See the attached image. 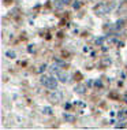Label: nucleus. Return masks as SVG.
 Here are the masks:
<instances>
[{
  "instance_id": "nucleus-1",
  "label": "nucleus",
  "mask_w": 127,
  "mask_h": 130,
  "mask_svg": "<svg viewBox=\"0 0 127 130\" xmlns=\"http://www.w3.org/2000/svg\"><path fill=\"white\" fill-rule=\"evenodd\" d=\"M41 84L48 89H56L58 88V78H53V77H48V75H42L41 77Z\"/></svg>"
},
{
  "instance_id": "nucleus-2",
  "label": "nucleus",
  "mask_w": 127,
  "mask_h": 130,
  "mask_svg": "<svg viewBox=\"0 0 127 130\" xmlns=\"http://www.w3.org/2000/svg\"><path fill=\"white\" fill-rule=\"evenodd\" d=\"M112 8H114V4H105V3H101V4H98L96 8H94V11H96L97 15H105V14H108Z\"/></svg>"
},
{
  "instance_id": "nucleus-3",
  "label": "nucleus",
  "mask_w": 127,
  "mask_h": 130,
  "mask_svg": "<svg viewBox=\"0 0 127 130\" xmlns=\"http://www.w3.org/2000/svg\"><path fill=\"white\" fill-rule=\"evenodd\" d=\"M48 99L51 100L52 103H59V101L62 100V93L59 92V90H55V92H52L51 94H49Z\"/></svg>"
},
{
  "instance_id": "nucleus-4",
  "label": "nucleus",
  "mask_w": 127,
  "mask_h": 130,
  "mask_svg": "<svg viewBox=\"0 0 127 130\" xmlns=\"http://www.w3.org/2000/svg\"><path fill=\"white\" fill-rule=\"evenodd\" d=\"M56 78L60 81V82L66 84L67 81H68V74H67L66 71H62V70H59V71L56 73Z\"/></svg>"
},
{
  "instance_id": "nucleus-5",
  "label": "nucleus",
  "mask_w": 127,
  "mask_h": 130,
  "mask_svg": "<svg viewBox=\"0 0 127 130\" xmlns=\"http://www.w3.org/2000/svg\"><path fill=\"white\" fill-rule=\"evenodd\" d=\"M74 90H75L77 93H79V94H85V93H86V85H83V84H78V85L74 88Z\"/></svg>"
},
{
  "instance_id": "nucleus-6",
  "label": "nucleus",
  "mask_w": 127,
  "mask_h": 130,
  "mask_svg": "<svg viewBox=\"0 0 127 130\" xmlns=\"http://www.w3.org/2000/svg\"><path fill=\"white\" fill-rule=\"evenodd\" d=\"M63 118H64V121L68 122V123H72V122L75 121V117H74V115L67 114V112H64V114H63Z\"/></svg>"
},
{
  "instance_id": "nucleus-7",
  "label": "nucleus",
  "mask_w": 127,
  "mask_h": 130,
  "mask_svg": "<svg viewBox=\"0 0 127 130\" xmlns=\"http://www.w3.org/2000/svg\"><path fill=\"white\" fill-rule=\"evenodd\" d=\"M53 6H55L56 10H62L63 6H66V4L63 3V0H55V2H53Z\"/></svg>"
},
{
  "instance_id": "nucleus-8",
  "label": "nucleus",
  "mask_w": 127,
  "mask_h": 130,
  "mask_svg": "<svg viewBox=\"0 0 127 130\" xmlns=\"http://www.w3.org/2000/svg\"><path fill=\"white\" fill-rule=\"evenodd\" d=\"M118 118L120 119V121H124V119H127V110H122V111L118 114Z\"/></svg>"
},
{
  "instance_id": "nucleus-9",
  "label": "nucleus",
  "mask_w": 127,
  "mask_h": 130,
  "mask_svg": "<svg viewBox=\"0 0 127 130\" xmlns=\"http://www.w3.org/2000/svg\"><path fill=\"white\" fill-rule=\"evenodd\" d=\"M6 56H7V58H10V59H15V58H16V54H15L14 51L8 50V51L6 52Z\"/></svg>"
},
{
  "instance_id": "nucleus-10",
  "label": "nucleus",
  "mask_w": 127,
  "mask_h": 130,
  "mask_svg": "<svg viewBox=\"0 0 127 130\" xmlns=\"http://www.w3.org/2000/svg\"><path fill=\"white\" fill-rule=\"evenodd\" d=\"M104 41H105V37H104V36H101V37H97V38H96V44H97V45H103V44H104Z\"/></svg>"
},
{
  "instance_id": "nucleus-11",
  "label": "nucleus",
  "mask_w": 127,
  "mask_h": 130,
  "mask_svg": "<svg viewBox=\"0 0 127 130\" xmlns=\"http://www.w3.org/2000/svg\"><path fill=\"white\" fill-rule=\"evenodd\" d=\"M42 112H44L45 115H51L53 111H52V108H51V107H44V108H42Z\"/></svg>"
},
{
  "instance_id": "nucleus-12",
  "label": "nucleus",
  "mask_w": 127,
  "mask_h": 130,
  "mask_svg": "<svg viewBox=\"0 0 127 130\" xmlns=\"http://www.w3.org/2000/svg\"><path fill=\"white\" fill-rule=\"evenodd\" d=\"M49 70H51L52 73H58V71H59V66L53 63V64H51V67H49Z\"/></svg>"
},
{
  "instance_id": "nucleus-13",
  "label": "nucleus",
  "mask_w": 127,
  "mask_h": 130,
  "mask_svg": "<svg viewBox=\"0 0 127 130\" xmlns=\"http://www.w3.org/2000/svg\"><path fill=\"white\" fill-rule=\"evenodd\" d=\"M123 25H124V19H119L118 22H116V26L115 27H116V29H120Z\"/></svg>"
},
{
  "instance_id": "nucleus-14",
  "label": "nucleus",
  "mask_w": 127,
  "mask_h": 130,
  "mask_svg": "<svg viewBox=\"0 0 127 130\" xmlns=\"http://www.w3.org/2000/svg\"><path fill=\"white\" fill-rule=\"evenodd\" d=\"M111 63H112V60H111L109 58H104V59H103V64L108 66V64H111Z\"/></svg>"
},
{
  "instance_id": "nucleus-15",
  "label": "nucleus",
  "mask_w": 127,
  "mask_h": 130,
  "mask_svg": "<svg viewBox=\"0 0 127 130\" xmlns=\"http://www.w3.org/2000/svg\"><path fill=\"white\" fill-rule=\"evenodd\" d=\"M79 7H81V3L79 2H72V8L74 10H78Z\"/></svg>"
},
{
  "instance_id": "nucleus-16",
  "label": "nucleus",
  "mask_w": 127,
  "mask_h": 130,
  "mask_svg": "<svg viewBox=\"0 0 127 130\" xmlns=\"http://www.w3.org/2000/svg\"><path fill=\"white\" fill-rule=\"evenodd\" d=\"M45 69H47V64H45V63H44V64H41V66H40V69H38L37 71H38V73H42V71H44Z\"/></svg>"
},
{
  "instance_id": "nucleus-17",
  "label": "nucleus",
  "mask_w": 127,
  "mask_h": 130,
  "mask_svg": "<svg viewBox=\"0 0 127 130\" xmlns=\"http://www.w3.org/2000/svg\"><path fill=\"white\" fill-rule=\"evenodd\" d=\"M94 85H96V86H101V81H100V79H97L96 82H94Z\"/></svg>"
},
{
  "instance_id": "nucleus-18",
  "label": "nucleus",
  "mask_w": 127,
  "mask_h": 130,
  "mask_svg": "<svg viewBox=\"0 0 127 130\" xmlns=\"http://www.w3.org/2000/svg\"><path fill=\"white\" fill-rule=\"evenodd\" d=\"M63 3L67 6V4H70V3H72V2H71V0H63Z\"/></svg>"
},
{
  "instance_id": "nucleus-19",
  "label": "nucleus",
  "mask_w": 127,
  "mask_h": 130,
  "mask_svg": "<svg viewBox=\"0 0 127 130\" xmlns=\"http://www.w3.org/2000/svg\"><path fill=\"white\" fill-rule=\"evenodd\" d=\"M31 47H33V45H29V48H27V51H29V52L33 51V48H31Z\"/></svg>"
},
{
  "instance_id": "nucleus-20",
  "label": "nucleus",
  "mask_w": 127,
  "mask_h": 130,
  "mask_svg": "<svg viewBox=\"0 0 127 130\" xmlns=\"http://www.w3.org/2000/svg\"><path fill=\"white\" fill-rule=\"evenodd\" d=\"M124 101H127V94H126V96H124Z\"/></svg>"
}]
</instances>
